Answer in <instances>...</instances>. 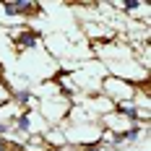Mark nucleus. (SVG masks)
Wrapping results in <instances>:
<instances>
[{
    "label": "nucleus",
    "instance_id": "nucleus-2",
    "mask_svg": "<svg viewBox=\"0 0 151 151\" xmlns=\"http://www.w3.org/2000/svg\"><path fill=\"white\" fill-rule=\"evenodd\" d=\"M138 136H141V128H136V125H133V128H128V130L122 133V143H125V141H136Z\"/></svg>",
    "mask_w": 151,
    "mask_h": 151
},
{
    "label": "nucleus",
    "instance_id": "nucleus-3",
    "mask_svg": "<svg viewBox=\"0 0 151 151\" xmlns=\"http://www.w3.org/2000/svg\"><path fill=\"white\" fill-rule=\"evenodd\" d=\"M29 115H26V112H24V115H21V117H18V125H16V128H18V130H21V133H29Z\"/></svg>",
    "mask_w": 151,
    "mask_h": 151
},
{
    "label": "nucleus",
    "instance_id": "nucleus-1",
    "mask_svg": "<svg viewBox=\"0 0 151 151\" xmlns=\"http://www.w3.org/2000/svg\"><path fill=\"white\" fill-rule=\"evenodd\" d=\"M37 39H39V37H37L34 31H24V34L13 37V42L21 47V50H26V47H34V45H37Z\"/></svg>",
    "mask_w": 151,
    "mask_h": 151
},
{
    "label": "nucleus",
    "instance_id": "nucleus-4",
    "mask_svg": "<svg viewBox=\"0 0 151 151\" xmlns=\"http://www.w3.org/2000/svg\"><path fill=\"white\" fill-rule=\"evenodd\" d=\"M16 102H18V104H29V102H31V91L29 89L18 91V94H16Z\"/></svg>",
    "mask_w": 151,
    "mask_h": 151
},
{
    "label": "nucleus",
    "instance_id": "nucleus-5",
    "mask_svg": "<svg viewBox=\"0 0 151 151\" xmlns=\"http://www.w3.org/2000/svg\"><path fill=\"white\" fill-rule=\"evenodd\" d=\"M3 133H5V125H3V122H0V136H3Z\"/></svg>",
    "mask_w": 151,
    "mask_h": 151
}]
</instances>
